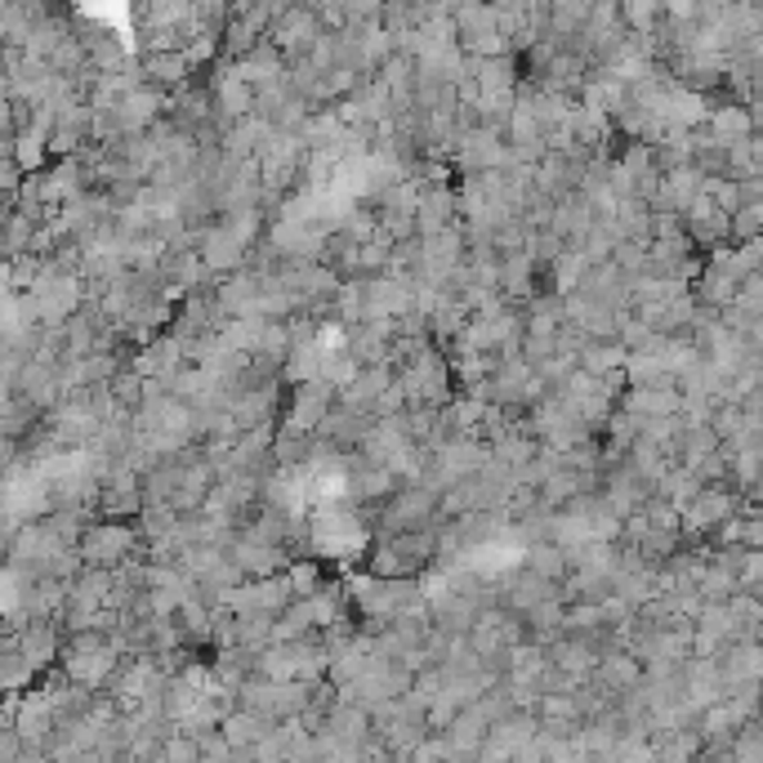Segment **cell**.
Segmentation results:
<instances>
[{"instance_id":"cell-9","label":"cell","mask_w":763,"mask_h":763,"mask_svg":"<svg viewBox=\"0 0 763 763\" xmlns=\"http://www.w3.org/2000/svg\"><path fill=\"white\" fill-rule=\"evenodd\" d=\"M308 634H317L313 603H308V598H295V603L277 616V625H272V643H299V638H308Z\"/></svg>"},{"instance_id":"cell-14","label":"cell","mask_w":763,"mask_h":763,"mask_svg":"<svg viewBox=\"0 0 763 763\" xmlns=\"http://www.w3.org/2000/svg\"><path fill=\"white\" fill-rule=\"evenodd\" d=\"M232 759H237V750L224 741V732L201 736V763H232Z\"/></svg>"},{"instance_id":"cell-10","label":"cell","mask_w":763,"mask_h":763,"mask_svg":"<svg viewBox=\"0 0 763 763\" xmlns=\"http://www.w3.org/2000/svg\"><path fill=\"white\" fill-rule=\"evenodd\" d=\"M268 727H272L268 719H259V714H246V710H232V714L224 719V727H219V732H224V741H228L232 750H250V745H255V741H259Z\"/></svg>"},{"instance_id":"cell-1","label":"cell","mask_w":763,"mask_h":763,"mask_svg":"<svg viewBox=\"0 0 763 763\" xmlns=\"http://www.w3.org/2000/svg\"><path fill=\"white\" fill-rule=\"evenodd\" d=\"M398 385L407 394L412 407H452L456 403V379H452V361L438 353V348H425L420 357H412L403 370H398Z\"/></svg>"},{"instance_id":"cell-15","label":"cell","mask_w":763,"mask_h":763,"mask_svg":"<svg viewBox=\"0 0 763 763\" xmlns=\"http://www.w3.org/2000/svg\"><path fill=\"white\" fill-rule=\"evenodd\" d=\"M232 763H259V759H255L250 750H237V759H232Z\"/></svg>"},{"instance_id":"cell-8","label":"cell","mask_w":763,"mask_h":763,"mask_svg":"<svg viewBox=\"0 0 763 763\" xmlns=\"http://www.w3.org/2000/svg\"><path fill=\"white\" fill-rule=\"evenodd\" d=\"M523 572H532V576H541V581H549V585H567L572 563H567V549H563V545L541 541V545H532V549H527Z\"/></svg>"},{"instance_id":"cell-5","label":"cell","mask_w":763,"mask_h":763,"mask_svg":"<svg viewBox=\"0 0 763 763\" xmlns=\"http://www.w3.org/2000/svg\"><path fill=\"white\" fill-rule=\"evenodd\" d=\"M321 37H326V28H321L317 10H308V6H281L277 23H272V32H268V41H272L290 63L304 59Z\"/></svg>"},{"instance_id":"cell-13","label":"cell","mask_w":763,"mask_h":763,"mask_svg":"<svg viewBox=\"0 0 763 763\" xmlns=\"http://www.w3.org/2000/svg\"><path fill=\"white\" fill-rule=\"evenodd\" d=\"M166 763H201V741L175 732V736L166 741Z\"/></svg>"},{"instance_id":"cell-4","label":"cell","mask_w":763,"mask_h":763,"mask_svg":"<svg viewBox=\"0 0 763 763\" xmlns=\"http://www.w3.org/2000/svg\"><path fill=\"white\" fill-rule=\"evenodd\" d=\"M339 407V389H330L326 379H313V385H295L281 412V434L295 438H317V429L326 425V416Z\"/></svg>"},{"instance_id":"cell-3","label":"cell","mask_w":763,"mask_h":763,"mask_svg":"<svg viewBox=\"0 0 763 763\" xmlns=\"http://www.w3.org/2000/svg\"><path fill=\"white\" fill-rule=\"evenodd\" d=\"M443 509V492L434 487H403L385 509H379V532L375 536H407V532H425L438 523Z\"/></svg>"},{"instance_id":"cell-6","label":"cell","mask_w":763,"mask_h":763,"mask_svg":"<svg viewBox=\"0 0 763 763\" xmlns=\"http://www.w3.org/2000/svg\"><path fill=\"white\" fill-rule=\"evenodd\" d=\"M232 72H237L241 81H250L255 90H264V86H272V81L290 77V59H286L272 41H264V46H255L241 63H232Z\"/></svg>"},{"instance_id":"cell-2","label":"cell","mask_w":763,"mask_h":763,"mask_svg":"<svg viewBox=\"0 0 763 763\" xmlns=\"http://www.w3.org/2000/svg\"><path fill=\"white\" fill-rule=\"evenodd\" d=\"M81 558H86V567L117 572V567L135 563V558H148V545L130 523H95L81 536Z\"/></svg>"},{"instance_id":"cell-7","label":"cell","mask_w":763,"mask_h":763,"mask_svg":"<svg viewBox=\"0 0 763 763\" xmlns=\"http://www.w3.org/2000/svg\"><path fill=\"white\" fill-rule=\"evenodd\" d=\"M192 59L188 54H143V81L152 90H166V95H179L188 81H192Z\"/></svg>"},{"instance_id":"cell-12","label":"cell","mask_w":763,"mask_h":763,"mask_svg":"<svg viewBox=\"0 0 763 763\" xmlns=\"http://www.w3.org/2000/svg\"><path fill=\"white\" fill-rule=\"evenodd\" d=\"M545 763H589V745L585 736H549V759Z\"/></svg>"},{"instance_id":"cell-11","label":"cell","mask_w":763,"mask_h":763,"mask_svg":"<svg viewBox=\"0 0 763 763\" xmlns=\"http://www.w3.org/2000/svg\"><path fill=\"white\" fill-rule=\"evenodd\" d=\"M286 581H290L295 598H317V594L326 589V581H321V563H313V558H295V563H290V572H286Z\"/></svg>"}]
</instances>
